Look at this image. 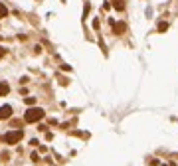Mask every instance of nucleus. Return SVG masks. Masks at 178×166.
Instances as JSON below:
<instances>
[{
    "instance_id": "1a4fd4ad",
    "label": "nucleus",
    "mask_w": 178,
    "mask_h": 166,
    "mask_svg": "<svg viewBox=\"0 0 178 166\" xmlns=\"http://www.w3.org/2000/svg\"><path fill=\"white\" fill-rule=\"evenodd\" d=\"M26 103H28V105H34V103H36V97H26Z\"/></svg>"
},
{
    "instance_id": "6e6552de",
    "label": "nucleus",
    "mask_w": 178,
    "mask_h": 166,
    "mask_svg": "<svg viewBox=\"0 0 178 166\" xmlns=\"http://www.w3.org/2000/svg\"><path fill=\"white\" fill-rule=\"evenodd\" d=\"M166 30H168V24L166 22H160V24H158V32H166Z\"/></svg>"
},
{
    "instance_id": "423d86ee",
    "label": "nucleus",
    "mask_w": 178,
    "mask_h": 166,
    "mask_svg": "<svg viewBox=\"0 0 178 166\" xmlns=\"http://www.w3.org/2000/svg\"><path fill=\"white\" fill-rule=\"evenodd\" d=\"M113 8L123 10V8H125V0H113Z\"/></svg>"
},
{
    "instance_id": "20e7f679",
    "label": "nucleus",
    "mask_w": 178,
    "mask_h": 166,
    "mask_svg": "<svg viewBox=\"0 0 178 166\" xmlns=\"http://www.w3.org/2000/svg\"><path fill=\"white\" fill-rule=\"evenodd\" d=\"M10 93V85L6 83V81H0V97H4V95H8Z\"/></svg>"
},
{
    "instance_id": "9d476101",
    "label": "nucleus",
    "mask_w": 178,
    "mask_h": 166,
    "mask_svg": "<svg viewBox=\"0 0 178 166\" xmlns=\"http://www.w3.org/2000/svg\"><path fill=\"white\" fill-rule=\"evenodd\" d=\"M148 164H150V166H156V164H158V160H156V158H152V160H148Z\"/></svg>"
},
{
    "instance_id": "f257e3e1",
    "label": "nucleus",
    "mask_w": 178,
    "mask_h": 166,
    "mask_svg": "<svg viewBox=\"0 0 178 166\" xmlns=\"http://www.w3.org/2000/svg\"><path fill=\"white\" fill-rule=\"evenodd\" d=\"M44 109H40V107H32V109L26 111V115H24V121L26 123H38L40 119H44Z\"/></svg>"
},
{
    "instance_id": "39448f33",
    "label": "nucleus",
    "mask_w": 178,
    "mask_h": 166,
    "mask_svg": "<svg viewBox=\"0 0 178 166\" xmlns=\"http://www.w3.org/2000/svg\"><path fill=\"white\" fill-rule=\"evenodd\" d=\"M125 30H127V26H125L123 22H117V24L113 22V32H115V34H123Z\"/></svg>"
},
{
    "instance_id": "9b49d317",
    "label": "nucleus",
    "mask_w": 178,
    "mask_h": 166,
    "mask_svg": "<svg viewBox=\"0 0 178 166\" xmlns=\"http://www.w3.org/2000/svg\"><path fill=\"white\" fill-rule=\"evenodd\" d=\"M4 54H6V50H4V48H2V45H0V59H2V57H4Z\"/></svg>"
},
{
    "instance_id": "7ed1b4c3",
    "label": "nucleus",
    "mask_w": 178,
    "mask_h": 166,
    "mask_svg": "<svg viewBox=\"0 0 178 166\" xmlns=\"http://www.w3.org/2000/svg\"><path fill=\"white\" fill-rule=\"evenodd\" d=\"M10 117H12V107L10 105H2V107H0V121L10 119Z\"/></svg>"
},
{
    "instance_id": "f03ea898",
    "label": "nucleus",
    "mask_w": 178,
    "mask_h": 166,
    "mask_svg": "<svg viewBox=\"0 0 178 166\" xmlns=\"http://www.w3.org/2000/svg\"><path fill=\"white\" fill-rule=\"evenodd\" d=\"M22 136H24V131H8V133L4 134V143L6 144H16V143H20L22 141Z\"/></svg>"
},
{
    "instance_id": "0eeeda50",
    "label": "nucleus",
    "mask_w": 178,
    "mask_h": 166,
    "mask_svg": "<svg viewBox=\"0 0 178 166\" xmlns=\"http://www.w3.org/2000/svg\"><path fill=\"white\" fill-rule=\"evenodd\" d=\"M6 14H8V8L0 2V18H6Z\"/></svg>"
}]
</instances>
